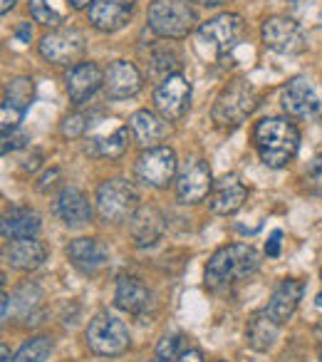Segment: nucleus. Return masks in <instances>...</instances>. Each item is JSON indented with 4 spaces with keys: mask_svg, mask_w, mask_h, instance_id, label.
Listing matches in <instances>:
<instances>
[{
    "mask_svg": "<svg viewBox=\"0 0 322 362\" xmlns=\"http://www.w3.org/2000/svg\"><path fill=\"white\" fill-rule=\"evenodd\" d=\"M216 362H223V360H216Z\"/></svg>",
    "mask_w": 322,
    "mask_h": 362,
    "instance_id": "09e8293b",
    "label": "nucleus"
},
{
    "mask_svg": "<svg viewBox=\"0 0 322 362\" xmlns=\"http://www.w3.org/2000/svg\"><path fill=\"white\" fill-rule=\"evenodd\" d=\"M70 3V8H75V11H82V8H90L95 0H67Z\"/></svg>",
    "mask_w": 322,
    "mask_h": 362,
    "instance_id": "ea45409f",
    "label": "nucleus"
},
{
    "mask_svg": "<svg viewBox=\"0 0 322 362\" xmlns=\"http://www.w3.org/2000/svg\"><path fill=\"white\" fill-rule=\"evenodd\" d=\"M42 228V221L37 211L28 206H16L6 211L3 216V238L6 241H18V238H35Z\"/></svg>",
    "mask_w": 322,
    "mask_h": 362,
    "instance_id": "bb28decb",
    "label": "nucleus"
},
{
    "mask_svg": "<svg viewBox=\"0 0 322 362\" xmlns=\"http://www.w3.org/2000/svg\"><path fill=\"white\" fill-rule=\"evenodd\" d=\"M253 141H256L263 164L270 169H282L295 159L297 146H300V132L292 122L282 119V117H270V119H261L256 124Z\"/></svg>",
    "mask_w": 322,
    "mask_h": 362,
    "instance_id": "f257e3e1",
    "label": "nucleus"
},
{
    "mask_svg": "<svg viewBox=\"0 0 322 362\" xmlns=\"http://www.w3.org/2000/svg\"><path fill=\"white\" fill-rule=\"evenodd\" d=\"M164 228H167V221L156 206H139L129 218V236L136 248H151L164 236Z\"/></svg>",
    "mask_w": 322,
    "mask_h": 362,
    "instance_id": "a211bd4d",
    "label": "nucleus"
},
{
    "mask_svg": "<svg viewBox=\"0 0 322 362\" xmlns=\"http://www.w3.org/2000/svg\"><path fill=\"white\" fill-rule=\"evenodd\" d=\"M40 55L52 65H72L85 55V35L75 28L55 30L40 40Z\"/></svg>",
    "mask_w": 322,
    "mask_h": 362,
    "instance_id": "4468645a",
    "label": "nucleus"
},
{
    "mask_svg": "<svg viewBox=\"0 0 322 362\" xmlns=\"http://www.w3.org/2000/svg\"><path fill=\"white\" fill-rule=\"evenodd\" d=\"M114 305L131 315H141L151 305V291L134 276H121L117 281Z\"/></svg>",
    "mask_w": 322,
    "mask_h": 362,
    "instance_id": "393cba45",
    "label": "nucleus"
},
{
    "mask_svg": "<svg viewBox=\"0 0 322 362\" xmlns=\"http://www.w3.org/2000/svg\"><path fill=\"white\" fill-rule=\"evenodd\" d=\"M55 179H60V169L47 171V174L40 179V184H37V189H40V192H47L50 187H55Z\"/></svg>",
    "mask_w": 322,
    "mask_h": 362,
    "instance_id": "4c0bfd02",
    "label": "nucleus"
},
{
    "mask_svg": "<svg viewBox=\"0 0 322 362\" xmlns=\"http://www.w3.org/2000/svg\"><path fill=\"white\" fill-rule=\"evenodd\" d=\"M67 95L75 105H85L90 97H95V92L105 85V75H102L97 62H77L75 67H70L65 77Z\"/></svg>",
    "mask_w": 322,
    "mask_h": 362,
    "instance_id": "f3484780",
    "label": "nucleus"
},
{
    "mask_svg": "<svg viewBox=\"0 0 322 362\" xmlns=\"http://www.w3.org/2000/svg\"><path fill=\"white\" fill-rule=\"evenodd\" d=\"M149 28L161 37L181 40L196 28V11L189 0H151Z\"/></svg>",
    "mask_w": 322,
    "mask_h": 362,
    "instance_id": "20e7f679",
    "label": "nucleus"
},
{
    "mask_svg": "<svg viewBox=\"0 0 322 362\" xmlns=\"http://www.w3.org/2000/svg\"><path fill=\"white\" fill-rule=\"evenodd\" d=\"M280 238H282V233H280V231H273L270 241L266 243V253H268L270 258H278V256H280Z\"/></svg>",
    "mask_w": 322,
    "mask_h": 362,
    "instance_id": "c9c22d12",
    "label": "nucleus"
},
{
    "mask_svg": "<svg viewBox=\"0 0 322 362\" xmlns=\"http://www.w3.org/2000/svg\"><path fill=\"white\" fill-rule=\"evenodd\" d=\"M0 352H3V362H8V345L0 347Z\"/></svg>",
    "mask_w": 322,
    "mask_h": 362,
    "instance_id": "a18cd8bd",
    "label": "nucleus"
},
{
    "mask_svg": "<svg viewBox=\"0 0 322 362\" xmlns=\"http://www.w3.org/2000/svg\"><path fill=\"white\" fill-rule=\"evenodd\" d=\"M261 35L268 50L278 52V55H300L307 47L302 28L297 25L292 18H285V16L266 18L261 28Z\"/></svg>",
    "mask_w": 322,
    "mask_h": 362,
    "instance_id": "1a4fd4ad",
    "label": "nucleus"
},
{
    "mask_svg": "<svg viewBox=\"0 0 322 362\" xmlns=\"http://www.w3.org/2000/svg\"><path fill=\"white\" fill-rule=\"evenodd\" d=\"M181 345H184V335L181 332H169V335H164L159 340V345H156V357L164 362H172L177 360L179 355H181Z\"/></svg>",
    "mask_w": 322,
    "mask_h": 362,
    "instance_id": "2f4dec72",
    "label": "nucleus"
},
{
    "mask_svg": "<svg viewBox=\"0 0 322 362\" xmlns=\"http://www.w3.org/2000/svg\"><path fill=\"white\" fill-rule=\"evenodd\" d=\"M307 184L322 197V154L312 159L310 169H307Z\"/></svg>",
    "mask_w": 322,
    "mask_h": 362,
    "instance_id": "f704fd0d",
    "label": "nucleus"
},
{
    "mask_svg": "<svg viewBox=\"0 0 322 362\" xmlns=\"http://www.w3.org/2000/svg\"><path fill=\"white\" fill-rule=\"evenodd\" d=\"M193 3L206 6V8H218V6H223V3H228V0H193Z\"/></svg>",
    "mask_w": 322,
    "mask_h": 362,
    "instance_id": "79ce46f5",
    "label": "nucleus"
},
{
    "mask_svg": "<svg viewBox=\"0 0 322 362\" xmlns=\"http://www.w3.org/2000/svg\"><path fill=\"white\" fill-rule=\"evenodd\" d=\"M275 337H278V322L268 315V310L253 313L251 320H248V325H246L248 345H251L253 350H258V352H266V350H270V347H273Z\"/></svg>",
    "mask_w": 322,
    "mask_h": 362,
    "instance_id": "cd10ccee",
    "label": "nucleus"
},
{
    "mask_svg": "<svg viewBox=\"0 0 322 362\" xmlns=\"http://www.w3.org/2000/svg\"><path fill=\"white\" fill-rule=\"evenodd\" d=\"M139 209V194L124 179H107L97 189V214L105 223H121Z\"/></svg>",
    "mask_w": 322,
    "mask_h": 362,
    "instance_id": "39448f33",
    "label": "nucleus"
},
{
    "mask_svg": "<svg viewBox=\"0 0 322 362\" xmlns=\"http://www.w3.org/2000/svg\"><path fill=\"white\" fill-rule=\"evenodd\" d=\"M90 119L92 117L87 115H70L65 122H62V134L67 136V139H80V136L87 134V127H90Z\"/></svg>",
    "mask_w": 322,
    "mask_h": 362,
    "instance_id": "473e14b6",
    "label": "nucleus"
},
{
    "mask_svg": "<svg viewBox=\"0 0 322 362\" xmlns=\"http://www.w3.org/2000/svg\"><path fill=\"white\" fill-rule=\"evenodd\" d=\"M30 16L45 28H60L65 23V13L57 11L52 0H30Z\"/></svg>",
    "mask_w": 322,
    "mask_h": 362,
    "instance_id": "c756f323",
    "label": "nucleus"
},
{
    "mask_svg": "<svg viewBox=\"0 0 322 362\" xmlns=\"http://www.w3.org/2000/svg\"><path fill=\"white\" fill-rule=\"evenodd\" d=\"M213 176H211V169L203 159L198 156H191V159L184 161V166L179 169V176H177V197L181 204H198L211 194L213 189Z\"/></svg>",
    "mask_w": 322,
    "mask_h": 362,
    "instance_id": "9b49d317",
    "label": "nucleus"
},
{
    "mask_svg": "<svg viewBox=\"0 0 322 362\" xmlns=\"http://www.w3.org/2000/svg\"><path fill=\"white\" fill-rule=\"evenodd\" d=\"M85 340L92 352L114 357L129 350L131 337H129V327L119 317L109 315V313H97L90 320V325H87Z\"/></svg>",
    "mask_w": 322,
    "mask_h": 362,
    "instance_id": "423d86ee",
    "label": "nucleus"
},
{
    "mask_svg": "<svg viewBox=\"0 0 322 362\" xmlns=\"http://www.w3.org/2000/svg\"><path fill=\"white\" fill-rule=\"evenodd\" d=\"M315 305H317V308H322V291L317 293V298H315Z\"/></svg>",
    "mask_w": 322,
    "mask_h": 362,
    "instance_id": "49530a36",
    "label": "nucleus"
},
{
    "mask_svg": "<svg viewBox=\"0 0 322 362\" xmlns=\"http://www.w3.org/2000/svg\"><path fill=\"white\" fill-rule=\"evenodd\" d=\"M154 362H164V360H159V357H156V360H154Z\"/></svg>",
    "mask_w": 322,
    "mask_h": 362,
    "instance_id": "de8ad7c7",
    "label": "nucleus"
},
{
    "mask_svg": "<svg viewBox=\"0 0 322 362\" xmlns=\"http://www.w3.org/2000/svg\"><path fill=\"white\" fill-rule=\"evenodd\" d=\"M3 256H6L11 268L28 273V271H35V268H40L42 263H45L47 248L42 246L40 241H35V238H18V241H8Z\"/></svg>",
    "mask_w": 322,
    "mask_h": 362,
    "instance_id": "b1692460",
    "label": "nucleus"
},
{
    "mask_svg": "<svg viewBox=\"0 0 322 362\" xmlns=\"http://www.w3.org/2000/svg\"><path fill=\"white\" fill-rule=\"evenodd\" d=\"M134 0H95L90 6V23L102 33H117L129 23Z\"/></svg>",
    "mask_w": 322,
    "mask_h": 362,
    "instance_id": "aec40b11",
    "label": "nucleus"
},
{
    "mask_svg": "<svg viewBox=\"0 0 322 362\" xmlns=\"http://www.w3.org/2000/svg\"><path fill=\"white\" fill-rule=\"evenodd\" d=\"M16 3H18V0H0V13H3V16H8V13L16 8Z\"/></svg>",
    "mask_w": 322,
    "mask_h": 362,
    "instance_id": "a19ab883",
    "label": "nucleus"
},
{
    "mask_svg": "<svg viewBox=\"0 0 322 362\" xmlns=\"http://www.w3.org/2000/svg\"><path fill=\"white\" fill-rule=\"evenodd\" d=\"M28 141H30V136H28V132H23L20 127L3 129V154H8V151H16V149H23Z\"/></svg>",
    "mask_w": 322,
    "mask_h": 362,
    "instance_id": "72a5a7b5",
    "label": "nucleus"
},
{
    "mask_svg": "<svg viewBox=\"0 0 322 362\" xmlns=\"http://www.w3.org/2000/svg\"><path fill=\"white\" fill-rule=\"evenodd\" d=\"M248 189L243 187V181L236 174H226L213 184L211 194H208V206L218 216H231L246 204Z\"/></svg>",
    "mask_w": 322,
    "mask_h": 362,
    "instance_id": "dca6fc26",
    "label": "nucleus"
},
{
    "mask_svg": "<svg viewBox=\"0 0 322 362\" xmlns=\"http://www.w3.org/2000/svg\"><path fill=\"white\" fill-rule=\"evenodd\" d=\"M280 105L285 115L295 117V119H312L320 115L322 100L317 95L315 85L307 77H292L285 87H282Z\"/></svg>",
    "mask_w": 322,
    "mask_h": 362,
    "instance_id": "ddd939ff",
    "label": "nucleus"
},
{
    "mask_svg": "<svg viewBox=\"0 0 322 362\" xmlns=\"http://www.w3.org/2000/svg\"><path fill=\"white\" fill-rule=\"evenodd\" d=\"M105 90L107 97H112V100L134 97L141 90V75L134 62H126V60L112 62L105 72Z\"/></svg>",
    "mask_w": 322,
    "mask_h": 362,
    "instance_id": "412c9836",
    "label": "nucleus"
},
{
    "mask_svg": "<svg viewBox=\"0 0 322 362\" xmlns=\"http://www.w3.org/2000/svg\"><path fill=\"white\" fill-rule=\"evenodd\" d=\"M174 362H203V355H201V350H196V347H189V350H184Z\"/></svg>",
    "mask_w": 322,
    "mask_h": 362,
    "instance_id": "e433bc0d",
    "label": "nucleus"
},
{
    "mask_svg": "<svg viewBox=\"0 0 322 362\" xmlns=\"http://www.w3.org/2000/svg\"><path fill=\"white\" fill-rule=\"evenodd\" d=\"M129 124H121L119 119H112V117H97V119H90V127H87V151L92 156H109V159H117L126 151L129 146Z\"/></svg>",
    "mask_w": 322,
    "mask_h": 362,
    "instance_id": "0eeeda50",
    "label": "nucleus"
},
{
    "mask_svg": "<svg viewBox=\"0 0 322 362\" xmlns=\"http://www.w3.org/2000/svg\"><path fill=\"white\" fill-rule=\"evenodd\" d=\"M258 92L248 80H231L213 102V122L218 127H238L256 112Z\"/></svg>",
    "mask_w": 322,
    "mask_h": 362,
    "instance_id": "7ed1b4c3",
    "label": "nucleus"
},
{
    "mask_svg": "<svg viewBox=\"0 0 322 362\" xmlns=\"http://www.w3.org/2000/svg\"><path fill=\"white\" fill-rule=\"evenodd\" d=\"M32 97H35L32 77H16V80L8 82L6 92H3V129L20 127L23 115L32 105Z\"/></svg>",
    "mask_w": 322,
    "mask_h": 362,
    "instance_id": "2eb2a0df",
    "label": "nucleus"
},
{
    "mask_svg": "<svg viewBox=\"0 0 322 362\" xmlns=\"http://www.w3.org/2000/svg\"><path fill=\"white\" fill-rule=\"evenodd\" d=\"M55 214L65 221V226L80 228L92 221V206L87 197L75 187H65L55 199Z\"/></svg>",
    "mask_w": 322,
    "mask_h": 362,
    "instance_id": "4be33fe9",
    "label": "nucleus"
},
{
    "mask_svg": "<svg viewBox=\"0 0 322 362\" xmlns=\"http://www.w3.org/2000/svg\"><path fill=\"white\" fill-rule=\"evenodd\" d=\"M261 266V258L258 251L248 243H231V246L218 248L211 256L206 266V286L218 291V288H226L231 283L246 281Z\"/></svg>",
    "mask_w": 322,
    "mask_h": 362,
    "instance_id": "f03ea898",
    "label": "nucleus"
},
{
    "mask_svg": "<svg viewBox=\"0 0 322 362\" xmlns=\"http://www.w3.org/2000/svg\"><path fill=\"white\" fill-rule=\"evenodd\" d=\"M315 335H317V337H320V340H322V320H320V322H317V325H315Z\"/></svg>",
    "mask_w": 322,
    "mask_h": 362,
    "instance_id": "c03bdc74",
    "label": "nucleus"
},
{
    "mask_svg": "<svg viewBox=\"0 0 322 362\" xmlns=\"http://www.w3.org/2000/svg\"><path fill=\"white\" fill-rule=\"evenodd\" d=\"M320 276H322V271H320Z\"/></svg>",
    "mask_w": 322,
    "mask_h": 362,
    "instance_id": "8fccbe9b",
    "label": "nucleus"
},
{
    "mask_svg": "<svg viewBox=\"0 0 322 362\" xmlns=\"http://www.w3.org/2000/svg\"><path fill=\"white\" fill-rule=\"evenodd\" d=\"M243 33H246V25H243V18L236 16V13H221V16L211 18L198 28L201 42H208L218 57L236 50L243 40Z\"/></svg>",
    "mask_w": 322,
    "mask_h": 362,
    "instance_id": "9d476101",
    "label": "nucleus"
},
{
    "mask_svg": "<svg viewBox=\"0 0 322 362\" xmlns=\"http://www.w3.org/2000/svg\"><path fill=\"white\" fill-rule=\"evenodd\" d=\"M129 129H131V136L136 139V144L146 146V149L156 146L169 134V124L151 110L134 112V115L129 117Z\"/></svg>",
    "mask_w": 322,
    "mask_h": 362,
    "instance_id": "a878e982",
    "label": "nucleus"
},
{
    "mask_svg": "<svg viewBox=\"0 0 322 362\" xmlns=\"http://www.w3.org/2000/svg\"><path fill=\"white\" fill-rule=\"evenodd\" d=\"M18 40H23V42H30V35H32V30H30V23H23L20 28H18Z\"/></svg>",
    "mask_w": 322,
    "mask_h": 362,
    "instance_id": "58836bf2",
    "label": "nucleus"
},
{
    "mask_svg": "<svg viewBox=\"0 0 322 362\" xmlns=\"http://www.w3.org/2000/svg\"><path fill=\"white\" fill-rule=\"evenodd\" d=\"M154 105L164 119H181L189 112V105H191V85H189L186 77L179 75V72L164 77L154 90Z\"/></svg>",
    "mask_w": 322,
    "mask_h": 362,
    "instance_id": "f8f14e48",
    "label": "nucleus"
},
{
    "mask_svg": "<svg viewBox=\"0 0 322 362\" xmlns=\"http://www.w3.org/2000/svg\"><path fill=\"white\" fill-rule=\"evenodd\" d=\"M52 352V340L45 335L30 337L28 342H23V347L16 352L11 362H45Z\"/></svg>",
    "mask_w": 322,
    "mask_h": 362,
    "instance_id": "c85d7f7f",
    "label": "nucleus"
},
{
    "mask_svg": "<svg viewBox=\"0 0 322 362\" xmlns=\"http://www.w3.org/2000/svg\"><path fill=\"white\" fill-rule=\"evenodd\" d=\"M136 179L149 189H164L177 174V151L172 146H151L141 151L134 166Z\"/></svg>",
    "mask_w": 322,
    "mask_h": 362,
    "instance_id": "6e6552de",
    "label": "nucleus"
},
{
    "mask_svg": "<svg viewBox=\"0 0 322 362\" xmlns=\"http://www.w3.org/2000/svg\"><path fill=\"white\" fill-rule=\"evenodd\" d=\"M302 291H305V286H302L300 281H295V278H285V281H280L275 291H273L270 300H268V308H266L268 315H270L278 325H282L285 320H290L292 313L297 310V303L302 300Z\"/></svg>",
    "mask_w": 322,
    "mask_h": 362,
    "instance_id": "5701e85b",
    "label": "nucleus"
},
{
    "mask_svg": "<svg viewBox=\"0 0 322 362\" xmlns=\"http://www.w3.org/2000/svg\"><path fill=\"white\" fill-rule=\"evenodd\" d=\"M151 67H154L156 72H164V75H177V72H172V70H177L179 67V55L174 52V47H169V45H156L154 50H151Z\"/></svg>",
    "mask_w": 322,
    "mask_h": 362,
    "instance_id": "7c9ffc66",
    "label": "nucleus"
},
{
    "mask_svg": "<svg viewBox=\"0 0 322 362\" xmlns=\"http://www.w3.org/2000/svg\"><path fill=\"white\" fill-rule=\"evenodd\" d=\"M67 258L77 271H82L85 276H95L109 261V248L100 238H77L67 246Z\"/></svg>",
    "mask_w": 322,
    "mask_h": 362,
    "instance_id": "6ab92c4d",
    "label": "nucleus"
},
{
    "mask_svg": "<svg viewBox=\"0 0 322 362\" xmlns=\"http://www.w3.org/2000/svg\"><path fill=\"white\" fill-rule=\"evenodd\" d=\"M8 308H11V298L8 293H3V320H8Z\"/></svg>",
    "mask_w": 322,
    "mask_h": 362,
    "instance_id": "37998d69",
    "label": "nucleus"
}]
</instances>
